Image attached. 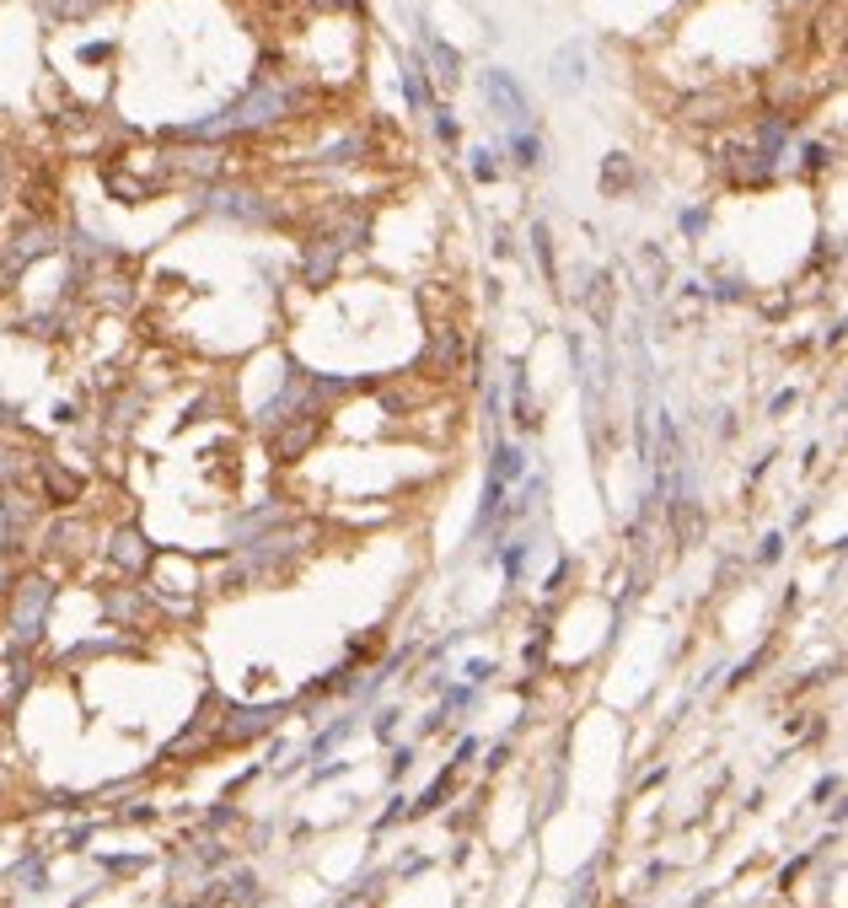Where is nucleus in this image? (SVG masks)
I'll list each match as a JSON object with an SVG mask.
<instances>
[{"label":"nucleus","mask_w":848,"mask_h":908,"mask_svg":"<svg viewBox=\"0 0 848 908\" xmlns=\"http://www.w3.org/2000/svg\"><path fill=\"white\" fill-rule=\"evenodd\" d=\"M290 102H296V91L290 82H279V76H263L258 87H248L232 108H221L215 119H199V124H188V135H242V129H263V124H279L285 113H290Z\"/></svg>","instance_id":"nucleus-1"},{"label":"nucleus","mask_w":848,"mask_h":908,"mask_svg":"<svg viewBox=\"0 0 848 908\" xmlns=\"http://www.w3.org/2000/svg\"><path fill=\"white\" fill-rule=\"evenodd\" d=\"M54 581L43 570L33 575H16L11 581V602H5V630L16 645H38L43 639V624H49V608H54Z\"/></svg>","instance_id":"nucleus-2"},{"label":"nucleus","mask_w":848,"mask_h":908,"mask_svg":"<svg viewBox=\"0 0 848 908\" xmlns=\"http://www.w3.org/2000/svg\"><path fill=\"white\" fill-rule=\"evenodd\" d=\"M484 102H489V113L506 124V135L510 129H526L532 124V102H526V91H521V82L510 76V71H484Z\"/></svg>","instance_id":"nucleus-3"},{"label":"nucleus","mask_w":848,"mask_h":908,"mask_svg":"<svg viewBox=\"0 0 848 908\" xmlns=\"http://www.w3.org/2000/svg\"><path fill=\"white\" fill-rule=\"evenodd\" d=\"M0 533H5V553L27 548V538L38 533V495L27 489H0Z\"/></svg>","instance_id":"nucleus-4"},{"label":"nucleus","mask_w":848,"mask_h":908,"mask_svg":"<svg viewBox=\"0 0 848 908\" xmlns=\"http://www.w3.org/2000/svg\"><path fill=\"white\" fill-rule=\"evenodd\" d=\"M33 468H38V489H43L38 500H49V506H76L86 495V478L76 468H65L60 457H38Z\"/></svg>","instance_id":"nucleus-5"},{"label":"nucleus","mask_w":848,"mask_h":908,"mask_svg":"<svg viewBox=\"0 0 848 908\" xmlns=\"http://www.w3.org/2000/svg\"><path fill=\"white\" fill-rule=\"evenodd\" d=\"M38 538H43V553H49V559H82L86 548H91L86 544V538H91V522H82V517H54Z\"/></svg>","instance_id":"nucleus-6"},{"label":"nucleus","mask_w":848,"mask_h":908,"mask_svg":"<svg viewBox=\"0 0 848 908\" xmlns=\"http://www.w3.org/2000/svg\"><path fill=\"white\" fill-rule=\"evenodd\" d=\"M285 522V506L279 500H263V506H253V511H237L232 522H226V538L242 548V544H253V538H263V533H274Z\"/></svg>","instance_id":"nucleus-7"},{"label":"nucleus","mask_w":848,"mask_h":908,"mask_svg":"<svg viewBox=\"0 0 848 908\" xmlns=\"http://www.w3.org/2000/svg\"><path fill=\"white\" fill-rule=\"evenodd\" d=\"M548 87L559 91V97L586 87V43H581V38L559 43V54H553V65H548Z\"/></svg>","instance_id":"nucleus-8"},{"label":"nucleus","mask_w":848,"mask_h":908,"mask_svg":"<svg viewBox=\"0 0 848 908\" xmlns=\"http://www.w3.org/2000/svg\"><path fill=\"white\" fill-rule=\"evenodd\" d=\"M108 559H113L124 575H140V570L151 564V544H146V533H140V527H119V533L108 538Z\"/></svg>","instance_id":"nucleus-9"},{"label":"nucleus","mask_w":848,"mask_h":908,"mask_svg":"<svg viewBox=\"0 0 848 908\" xmlns=\"http://www.w3.org/2000/svg\"><path fill=\"white\" fill-rule=\"evenodd\" d=\"M210 210H221V215H232V221H248V226L274 215L253 188H221V194H210Z\"/></svg>","instance_id":"nucleus-10"},{"label":"nucleus","mask_w":848,"mask_h":908,"mask_svg":"<svg viewBox=\"0 0 848 908\" xmlns=\"http://www.w3.org/2000/svg\"><path fill=\"white\" fill-rule=\"evenodd\" d=\"M339 253H344L339 237H312V248H307V279H312V285H328L334 270H339Z\"/></svg>","instance_id":"nucleus-11"},{"label":"nucleus","mask_w":848,"mask_h":908,"mask_svg":"<svg viewBox=\"0 0 848 908\" xmlns=\"http://www.w3.org/2000/svg\"><path fill=\"white\" fill-rule=\"evenodd\" d=\"M420 38H424V49H429V60H435V71H429V76H435V82H446V87H457V82H462V54H457L451 43H440L429 27H420Z\"/></svg>","instance_id":"nucleus-12"},{"label":"nucleus","mask_w":848,"mask_h":908,"mask_svg":"<svg viewBox=\"0 0 848 908\" xmlns=\"http://www.w3.org/2000/svg\"><path fill=\"white\" fill-rule=\"evenodd\" d=\"M43 253H54V232H49V226H27V232L11 237V264H16V270L33 264V259H43Z\"/></svg>","instance_id":"nucleus-13"},{"label":"nucleus","mask_w":848,"mask_h":908,"mask_svg":"<svg viewBox=\"0 0 848 908\" xmlns=\"http://www.w3.org/2000/svg\"><path fill=\"white\" fill-rule=\"evenodd\" d=\"M521 473H526V457H521V447H515V441H495V457H489V484L510 489Z\"/></svg>","instance_id":"nucleus-14"},{"label":"nucleus","mask_w":848,"mask_h":908,"mask_svg":"<svg viewBox=\"0 0 848 908\" xmlns=\"http://www.w3.org/2000/svg\"><path fill=\"white\" fill-rule=\"evenodd\" d=\"M279 721V710L274 705H258V710H237V721H226V736L232 742H253V736H263V731Z\"/></svg>","instance_id":"nucleus-15"},{"label":"nucleus","mask_w":848,"mask_h":908,"mask_svg":"<svg viewBox=\"0 0 848 908\" xmlns=\"http://www.w3.org/2000/svg\"><path fill=\"white\" fill-rule=\"evenodd\" d=\"M360 731V716H344V721H334V726H323L317 736H312V747H307V763H317V758H328L339 742H349Z\"/></svg>","instance_id":"nucleus-16"},{"label":"nucleus","mask_w":848,"mask_h":908,"mask_svg":"<svg viewBox=\"0 0 848 908\" xmlns=\"http://www.w3.org/2000/svg\"><path fill=\"white\" fill-rule=\"evenodd\" d=\"M11 876H16L27 893H49V866H43V855H22V860L11 866Z\"/></svg>","instance_id":"nucleus-17"},{"label":"nucleus","mask_w":848,"mask_h":908,"mask_svg":"<svg viewBox=\"0 0 848 908\" xmlns=\"http://www.w3.org/2000/svg\"><path fill=\"white\" fill-rule=\"evenodd\" d=\"M506 146L515 151V162H521V167H543V140H537L532 129H510Z\"/></svg>","instance_id":"nucleus-18"},{"label":"nucleus","mask_w":848,"mask_h":908,"mask_svg":"<svg viewBox=\"0 0 848 908\" xmlns=\"http://www.w3.org/2000/svg\"><path fill=\"white\" fill-rule=\"evenodd\" d=\"M446 796H451V769H446V774H440V780H435V785L424 791V796L414 801V807H409V812H403V818H424V812H435V807H440Z\"/></svg>","instance_id":"nucleus-19"},{"label":"nucleus","mask_w":848,"mask_h":908,"mask_svg":"<svg viewBox=\"0 0 848 908\" xmlns=\"http://www.w3.org/2000/svg\"><path fill=\"white\" fill-rule=\"evenodd\" d=\"M398 82H403V102H409V108H424V102H429V91H424L420 65H403V76H398Z\"/></svg>","instance_id":"nucleus-20"},{"label":"nucleus","mask_w":848,"mask_h":908,"mask_svg":"<svg viewBox=\"0 0 848 908\" xmlns=\"http://www.w3.org/2000/svg\"><path fill=\"white\" fill-rule=\"evenodd\" d=\"M473 705V683H451L446 694H440V710H446V721L457 716V710H467Z\"/></svg>","instance_id":"nucleus-21"},{"label":"nucleus","mask_w":848,"mask_h":908,"mask_svg":"<svg viewBox=\"0 0 848 908\" xmlns=\"http://www.w3.org/2000/svg\"><path fill=\"white\" fill-rule=\"evenodd\" d=\"M398 721H403V710H398V705L376 710V716H371V731H376V742H392V736H398Z\"/></svg>","instance_id":"nucleus-22"},{"label":"nucleus","mask_w":848,"mask_h":908,"mask_svg":"<svg viewBox=\"0 0 848 908\" xmlns=\"http://www.w3.org/2000/svg\"><path fill=\"white\" fill-rule=\"evenodd\" d=\"M532 248H537V259H543V279H553V242H548V226H543V221H532Z\"/></svg>","instance_id":"nucleus-23"},{"label":"nucleus","mask_w":848,"mask_h":908,"mask_svg":"<svg viewBox=\"0 0 848 908\" xmlns=\"http://www.w3.org/2000/svg\"><path fill=\"white\" fill-rule=\"evenodd\" d=\"M473 178H478V183L500 178V151H489V146H484V151H473Z\"/></svg>","instance_id":"nucleus-24"},{"label":"nucleus","mask_w":848,"mask_h":908,"mask_svg":"<svg viewBox=\"0 0 848 908\" xmlns=\"http://www.w3.org/2000/svg\"><path fill=\"white\" fill-rule=\"evenodd\" d=\"M226 893H232L237 904H253V898H258V882H253V871H237V876L226 882Z\"/></svg>","instance_id":"nucleus-25"},{"label":"nucleus","mask_w":848,"mask_h":908,"mask_svg":"<svg viewBox=\"0 0 848 908\" xmlns=\"http://www.w3.org/2000/svg\"><path fill=\"white\" fill-rule=\"evenodd\" d=\"M43 5H49V11H60V16H71V22H76V16H91V11H97V5H102V0H43Z\"/></svg>","instance_id":"nucleus-26"},{"label":"nucleus","mask_w":848,"mask_h":908,"mask_svg":"<svg viewBox=\"0 0 848 908\" xmlns=\"http://www.w3.org/2000/svg\"><path fill=\"white\" fill-rule=\"evenodd\" d=\"M409 769H414V742H403V747H392V763H387V774H392V780H403Z\"/></svg>","instance_id":"nucleus-27"},{"label":"nucleus","mask_w":848,"mask_h":908,"mask_svg":"<svg viewBox=\"0 0 848 908\" xmlns=\"http://www.w3.org/2000/svg\"><path fill=\"white\" fill-rule=\"evenodd\" d=\"M591 882H596V866H586L581 882H575V893H570V908H591Z\"/></svg>","instance_id":"nucleus-28"},{"label":"nucleus","mask_w":848,"mask_h":908,"mask_svg":"<svg viewBox=\"0 0 848 908\" xmlns=\"http://www.w3.org/2000/svg\"><path fill=\"white\" fill-rule=\"evenodd\" d=\"M22 468H27L22 457H11V452H5V447H0V489H11V484L22 478Z\"/></svg>","instance_id":"nucleus-29"},{"label":"nucleus","mask_w":848,"mask_h":908,"mask_svg":"<svg viewBox=\"0 0 848 908\" xmlns=\"http://www.w3.org/2000/svg\"><path fill=\"white\" fill-rule=\"evenodd\" d=\"M462 672H467V683H473V688H478V683H489V677H495V672H500V667H495V661H484V656H473V661H467V667H462Z\"/></svg>","instance_id":"nucleus-30"},{"label":"nucleus","mask_w":848,"mask_h":908,"mask_svg":"<svg viewBox=\"0 0 848 908\" xmlns=\"http://www.w3.org/2000/svg\"><path fill=\"white\" fill-rule=\"evenodd\" d=\"M349 774V758H339V763H317L312 769V785H328V780H344Z\"/></svg>","instance_id":"nucleus-31"},{"label":"nucleus","mask_w":848,"mask_h":908,"mask_svg":"<svg viewBox=\"0 0 848 908\" xmlns=\"http://www.w3.org/2000/svg\"><path fill=\"white\" fill-rule=\"evenodd\" d=\"M435 135H440V140H446V146H457V135H462V129H457V119H451V113H446V108H440V113H435Z\"/></svg>","instance_id":"nucleus-32"},{"label":"nucleus","mask_w":848,"mask_h":908,"mask_svg":"<svg viewBox=\"0 0 848 908\" xmlns=\"http://www.w3.org/2000/svg\"><path fill=\"white\" fill-rule=\"evenodd\" d=\"M833 791H838V774H822V780H816V791H811V801L822 807V801H827Z\"/></svg>","instance_id":"nucleus-33"},{"label":"nucleus","mask_w":848,"mask_h":908,"mask_svg":"<svg viewBox=\"0 0 848 908\" xmlns=\"http://www.w3.org/2000/svg\"><path fill=\"white\" fill-rule=\"evenodd\" d=\"M778 553H784V538H778V533H768V538H763V553H758V559H763V564H773Z\"/></svg>","instance_id":"nucleus-34"},{"label":"nucleus","mask_w":848,"mask_h":908,"mask_svg":"<svg viewBox=\"0 0 848 908\" xmlns=\"http://www.w3.org/2000/svg\"><path fill=\"white\" fill-rule=\"evenodd\" d=\"M473 752H478V736H462V742H457V758H451V769H457V763H467Z\"/></svg>","instance_id":"nucleus-35"},{"label":"nucleus","mask_w":848,"mask_h":908,"mask_svg":"<svg viewBox=\"0 0 848 908\" xmlns=\"http://www.w3.org/2000/svg\"><path fill=\"white\" fill-rule=\"evenodd\" d=\"M682 232L698 237V232H703V210H687V215H682Z\"/></svg>","instance_id":"nucleus-36"},{"label":"nucleus","mask_w":848,"mask_h":908,"mask_svg":"<svg viewBox=\"0 0 848 908\" xmlns=\"http://www.w3.org/2000/svg\"><path fill=\"white\" fill-rule=\"evenodd\" d=\"M714 296H720V301H741V285H736V279H720V290H714Z\"/></svg>","instance_id":"nucleus-37"},{"label":"nucleus","mask_w":848,"mask_h":908,"mask_svg":"<svg viewBox=\"0 0 848 908\" xmlns=\"http://www.w3.org/2000/svg\"><path fill=\"white\" fill-rule=\"evenodd\" d=\"M5 194H11V173H5V162H0V204H5Z\"/></svg>","instance_id":"nucleus-38"},{"label":"nucleus","mask_w":848,"mask_h":908,"mask_svg":"<svg viewBox=\"0 0 848 908\" xmlns=\"http://www.w3.org/2000/svg\"><path fill=\"white\" fill-rule=\"evenodd\" d=\"M317 5H354V0H317Z\"/></svg>","instance_id":"nucleus-39"}]
</instances>
